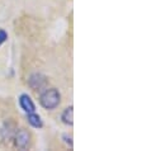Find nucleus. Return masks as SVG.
I'll list each match as a JSON object with an SVG mask.
<instances>
[{
    "label": "nucleus",
    "mask_w": 142,
    "mask_h": 151,
    "mask_svg": "<svg viewBox=\"0 0 142 151\" xmlns=\"http://www.w3.org/2000/svg\"><path fill=\"white\" fill-rule=\"evenodd\" d=\"M27 122L32 126L33 128H42L43 127V122H42V118H41L39 114H37L36 112H32V113H27Z\"/></svg>",
    "instance_id": "423d86ee"
},
{
    "label": "nucleus",
    "mask_w": 142,
    "mask_h": 151,
    "mask_svg": "<svg viewBox=\"0 0 142 151\" xmlns=\"http://www.w3.org/2000/svg\"><path fill=\"white\" fill-rule=\"evenodd\" d=\"M13 142L18 150H27L31 145V133L26 128L16 129L13 137Z\"/></svg>",
    "instance_id": "f03ea898"
},
{
    "label": "nucleus",
    "mask_w": 142,
    "mask_h": 151,
    "mask_svg": "<svg viewBox=\"0 0 142 151\" xmlns=\"http://www.w3.org/2000/svg\"><path fill=\"white\" fill-rule=\"evenodd\" d=\"M61 103V93L58 91L56 88H46L44 90L41 91L39 94V104L42 106L44 109L52 111L60 106Z\"/></svg>",
    "instance_id": "f257e3e1"
},
{
    "label": "nucleus",
    "mask_w": 142,
    "mask_h": 151,
    "mask_svg": "<svg viewBox=\"0 0 142 151\" xmlns=\"http://www.w3.org/2000/svg\"><path fill=\"white\" fill-rule=\"evenodd\" d=\"M28 86L34 91H42L48 85V79L41 73H33L28 78Z\"/></svg>",
    "instance_id": "7ed1b4c3"
},
{
    "label": "nucleus",
    "mask_w": 142,
    "mask_h": 151,
    "mask_svg": "<svg viewBox=\"0 0 142 151\" xmlns=\"http://www.w3.org/2000/svg\"><path fill=\"white\" fill-rule=\"evenodd\" d=\"M16 131V127H15V123L13 121L8 119L4 122V124L1 126L0 128V137L3 138V141H11L14 137V133Z\"/></svg>",
    "instance_id": "20e7f679"
},
{
    "label": "nucleus",
    "mask_w": 142,
    "mask_h": 151,
    "mask_svg": "<svg viewBox=\"0 0 142 151\" xmlns=\"http://www.w3.org/2000/svg\"><path fill=\"white\" fill-rule=\"evenodd\" d=\"M62 140H64V142L67 146H70V147H72V145H74V141H72V136L71 135H67V133H64L62 135Z\"/></svg>",
    "instance_id": "6e6552de"
},
{
    "label": "nucleus",
    "mask_w": 142,
    "mask_h": 151,
    "mask_svg": "<svg viewBox=\"0 0 142 151\" xmlns=\"http://www.w3.org/2000/svg\"><path fill=\"white\" fill-rule=\"evenodd\" d=\"M61 121H62V123H65L66 126L74 124V107L72 106H70L64 109V112H62V114H61Z\"/></svg>",
    "instance_id": "0eeeda50"
},
{
    "label": "nucleus",
    "mask_w": 142,
    "mask_h": 151,
    "mask_svg": "<svg viewBox=\"0 0 142 151\" xmlns=\"http://www.w3.org/2000/svg\"><path fill=\"white\" fill-rule=\"evenodd\" d=\"M6 40H8V33L4 29H0V47H1L3 43H5Z\"/></svg>",
    "instance_id": "1a4fd4ad"
},
{
    "label": "nucleus",
    "mask_w": 142,
    "mask_h": 151,
    "mask_svg": "<svg viewBox=\"0 0 142 151\" xmlns=\"http://www.w3.org/2000/svg\"><path fill=\"white\" fill-rule=\"evenodd\" d=\"M19 106L24 112H26V114L27 113L36 112V104H34V102H33L32 98L28 94H20V96H19Z\"/></svg>",
    "instance_id": "39448f33"
}]
</instances>
